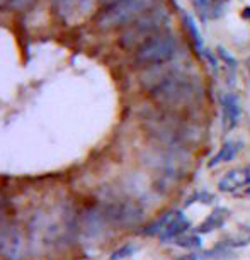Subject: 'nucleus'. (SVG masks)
Instances as JSON below:
<instances>
[{
	"instance_id": "obj_19",
	"label": "nucleus",
	"mask_w": 250,
	"mask_h": 260,
	"mask_svg": "<svg viewBox=\"0 0 250 260\" xmlns=\"http://www.w3.org/2000/svg\"><path fill=\"white\" fill-rule=\"evenodd\" d=\"M107 2H109V4H111V2H112V0H107Z\"/></svg>"
},
{
	"instance_id": "obj_10",
	"label": "nucleus",
	"mask_w": 250,
	"mask_h": 260,
	"mask_svg": "<svg viewBox=\"0 0 250 260\" xmlns=\"http://www.w3.org/2000/svg\"><path fill=\"white\" fill-rule=\"evenodd\" d=\"M184 21H185V26H188V29H189L191 36H193V41H194L196 48H198V50L201 51V50H203V38H201V32H199L198 26H196L194 19L191 17L188 12H185L184 14Z\"/></svg>"
},
{
	"instance_id": "obj_13",
	"label": "nucleus",
	"mask_w": 250,
	"mask_h": 260,
	"mask_svg": "<svg viewBox=\"0 0 250 260\" xmlns=\"http://www.w3.org/2000/svg\"><path fill=\"white\" fill-rule=\"evenodd\" d=\"M133 252H135V247H133V245H124V247L117 248L116 252H112L111 260H121V258H126V257H130V255H133Z\"/></svg>"
},
{
	"instance_id": "obj_1",
	"label": "nucleus",
	"mask_w": 250,
	"mask_h": 260,
	"mask_svg": "<svg viewBox=\"0 0 250 260\" xmlns=\"http://www.w3.org/2000/svg\"><path fill=\"white\" fill-rule=\"evenodd\" d=\"M167 22V14L164 7L145 9L138 17L131 22L130 29L122 34V46H140L146 43L148 39L157 36L160 27Z\"/></svg>"
},
{
	"instance_id": "obj_12",
	"label": "nucleus",
	"mask_w": 250,
	"mask_h": 260,
	"mask_svg": "<svg viewBox=\"0 0 250 260\" xmlns=\"http://www.w3.org/2000/svg\"><path fill=\"white\" fill-rule=\"evenodd\" d=\"M227 4H228V0H213V2L209 4L211 17H220V16H222V14L225 12V9H227Z\"/></svg>"
},
{
	"instance_id": "obj_14",
	"label": "nucleus",
	"mask_w": 250,
	"mask_h": 260,
	"mask_svg": "<svg viewBox=\"0 0 250 260\" xmlns=\"http://www.w3.org/2000/svg\"><path fill=\"white\" fill-rule=\"evenodd\" d=\"M194 7L198 9V12L201 14V17L206 19V11H209V2L208 0H193Z\"/></svg>"
},
{
	"instance_id": "obj_6",
	"label": "nucleus",
	"mask_w": 250,
	"mask_h": 260,
	"mask_svg": "<svg viewBox=\"0 0 250 260\" xmlns=\"http://www.w3.org/2000/svg\"><path fill=\"white\" fill-rule=\"evenodd\" d=\"M188 228H189V219L185 218L184 214H175L172 221L167 224V228L160 233V238L164 240V242L165 240L179 238Z\"/></svg>"
},
{
	"instance_id": "obj_17",
	"label": "nucleus",
	"mask_w": 250,
	"mask_h": 260,
	"mask_svg": "<svg viewBox=\"0 0 250 260\" xmlns=\"http://www.w3.org/2000/svg\"><path fill=\"white\" fill-rule=\"evenodd\" d=\"M177 260H198V255H194V253H191V255H182L180 258Z\"/></svg>"
},
{
	"instance_id": "obj_2",
	"label": "nucleus",
	"mask_w": 250,
	"mask_h": 260,
	"mask_svg": "<svg viewBox=\"0 0 250 260\" xmlns=\"http://www.w3.org/2000/svg\"><path fill=\"white\" fill-rule=\"evenodd\" d=\"M146 6H148V0H112L97 17V24L102 29L124 26L135 21L145 11Z\"/></svg>"
},
{
	"instance_id": "obj_5",
	"label": "nucleus",
	"mask_w": 250,
	"mask_h": 260,
	"mask_svg": "<svg viewBox=\"0 0 250 260\" xmlns=\"http://www.w3.org/2000/svg\"><path fill=\"white\" fill-rule=\"evenodd\" d=\"M222 107H223V117L227 127L237 126L240 119V104L238 99L233 94H225L222 99Z\"/></svg>"
},
{
	"instance_id": "obj_20",
	"label": "nucleus",
	"mask_w": 250,
	"mask_h": 260,
	"mask_svg": "<svg viewBox=\"0 0 250 260\" xmlns=\"http://www.w3.org/2000/svg\"><path fill=\"white\" fill-rule=\"evenodd\" d=\"M248 194H250V189H248Z\"/></svg>"
},
{
	"instance_id": "obj_7",
	"label": "nucleus",
	"mask_w": 250,
	"mask_h": 260,
	"mask_svg": "<svg viewBox=\"0 0 250 260\" xmlns=\"http://www.w3.org/2000/svg\"><path fill=\"white\" fill-rule=\"evenodd\" d=\"M227 218H228V211L225 209V208H216L211 214L208 216V218L204 219L203 223L199 224L198 232L199 233H209V232H213V230H216V228L222 226V224L227 221Z\"/></svg>"
},
{
	"instance_id": "obj_18",
	"label": "nucleus",
	"mask_w": 250,
	"mask_h": 260,
	"mask_svg": "<svg viewBox=\"0 0 250 260\" xmlns=\"http://www.w3.org/2000/svg\"><path fill=\"white\" fill-rule=\"evenodd\" d=\"M243 17H245V19H250V9H248V7L243 11Z\"/></svg>"
},
{
	"instance_id": "obj_3",
	"label": "nucleus",
	"mask_w": 250,
	"mask_h": 260,
	"mask_svg": "<svg viewBox=\"0 0 250 260\" xmlns=\"http://www.w3.org/2000/svg\"><path fill=\"white\" fill-rule=\"evenodd\" d=\"M175 48H177V43H175L174 36L157 34V36L138 46L136 60H138V63H143V65H160V63L172 60V56L175 55Z\"/></svg>"
},
{
	"instance_id": "obj_8",
	"label": "nucleus",
	"mask_w": 250,
	"mask_h": 260,
	"mask_svg": "<svg viewBox=\"0 0 250 260\" xmlns=\"http://www.w3.org/2000/svg\"><path fill=\"white\" fill-rule=\"evenodd\" d=\"M237 151H238V143H235V141H227V143L222 146V150L214 155V158L211 160V164H209V165L214 167V165L222 164V161L233 160V156L237 155Z\"/></svg>"
},
{
	"instance_id": "obj_15",
	"label": "nucleus",
	"mask_w": 250,
	"mask_h": 260,
	"mask_svg": "<svg viewBox=\"0 0 250 260\" xmlns=\"http://www.w3.org/2000/svg\"><path fill=\"white\" fill-rule=\"evenodd\" d=\"M218 55H220V58H222V60H225L228 63V67L230 68H237V61H235V58H232L227 53V50H223V48H220L218 50Z\"/></svg>"
},
{
	"instance_id": "obj_4",
	"label": "nucleus",
	"mask_w": 250,
	"mask_h": 260,
	"mask_svg": "<svg viewBox=\"0 0 250 260\" xmlns=\"http://www.w3.org/2000/svg\"><path fill=\"white\" fill-rule=\"evenodd\" d=\"M247 184H250V170L237 169V170L228 172V174L220 180L218 187L220 190H223V192H232V190H237Z\"/></svg>"
},
{
	"instance_id": "obj_16",
	"label": "nucleus",
	"mask_w": 250,
	"mask_h": 260,
	"mask_svg": "<svg viewBox=\"0 0 250 260\" xmlns=\"http://www.w3.org/2000/svg\"><path fill=\"white\" fill-rule=\"evenodd\" d=\"M33 0H11V4L14 7H27Z\"/></svg>"
},
{
	"instance_id": "obj_11",
	"label": "nucleus",
	"mask_w": 250,
	"mask_h": 260,
	"mask_svg": "<svg viewBox=\"0 0 250 260\" xmlns=\"http://www.w3.org/2000/svg\"><path fill=\"white\" fill-rule=\"evenodd\" d=\"M179 245V247H185V248H196L201 245V238L196 237V235H188V237H179L177 242H175Z\"/></svg>"
},
{
	"instance_id": "obj_9",
	"label": "nucleus",
	"mask_w": 250,
	"mask_h": 260,
	"mask_svg": "<svg viewBox=\"0 0 250 260\" xmlns=\"http://www.w3.org/2000/svg\"><path fill=\"white\" fill-rule=\"evenodd\" d=\"M174 213H167V214H164L162 218H159L157 221H153L151 224H148V226L145 228V235H157V233H162L164 230L167 228V224H169L170 221L174 219Z\"/></svg>"
}]
</instances>
